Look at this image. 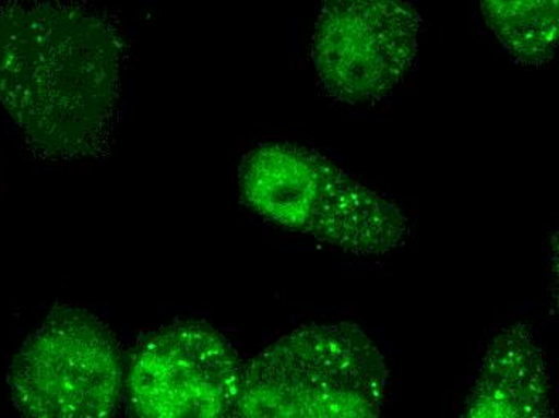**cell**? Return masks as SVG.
Instances as JSON below:
<instances>
[{
	"label": "cell",
	"instance_id": "5",
	"mask_svg": "<svg viewBox=\"0 0 559 418\" xmlns=\"http://www.w3.org/2000/svg\"><path fill=\"white\" fill-rule=\"evenodd\" d=\"M421 20L407 0H323L312 60L341 104H374L395 89L417 56Z\"/></svg>",
	"mask_w": 559,
	"mask_h": 418
},
{
	"label": "cell",
	"instance_id": "2",
	"mask_svg": "<svg viewBox=\"0 0 559 418\" xmlns=\"http://www.w3.org/2000/svg\"><path fill=\"white\" fill-rule=\"evenodd\" d=\"M240 189L259 216L353 256H384L411 230L395 203L299 145L255 148L241 165Z\"/></svg>",
	"mask_w": 559,
	"mask_h": 418
},
{
	"label": "cell",
	"instance_id": "6",
	"mask_svg": "<svg viewBox=\"0 0 559 418\" xmlns=\"http://www.w3.org/2000/svg\"><path fill=\"white\" fill-rule=\"evenodd\" d=\"M241 370L219 330L203 321L169 325L132 358L126 380L129 410L143 418L234 416Z\"/></svg>",
	"mask_w": 559,
	"mask_h": 418
},
{
	"label": "cell",
	"instance_id": "1",
	"mask_svg": "<svg viewBox=\"0 0 559 418\" xmlns=\"http://www.w3.org/2000/svg\"><path fill=\"white\" fill-rule=\"evenodd\" d=\"M122 40L70 0L0 5V104L31 152L70 162L107 145L121 98Z\"/></svg>",
	"mask_w": 559,
	"mask_h": 418
},
{
	"label": "cell",
	"instance_id": "7",
	"mask_svg": "<svg viewBox=\"0 0 559 418\" xmlns=\"http://www.w3.org/2000/svg\"><path fill=\"white\" fill-rule=\"evenodd\" d=\"M550 393L547 358L534 332L526 324L511 325L487 346L463 416L550 417Z\"/></svg>",
	"mask_w": 559,
	"mask_h": 418
},
{
	"label": "cell",
	"instance_id": "8",
	"mask_svg": "<svg viewBox=\"0 0 559 418\" xmlns=\"http://www.w3.org/2000/svg\"><path fill=\"white\" fill-rule=\"evenodd\" d=\"M487 25L524 67H544L558 43V0H480Z\"/></svg>",
	"mask_w": 559,
	"mask_h": 418
},
{
	"label": "cell",
	"instance_id": "4",
	"mask_svg": "<svg viewBox=\"0 0 559 418\" xmlns=\"http://www.w3.org/2000/svg\"><path fill=\"white\" fill-rule=\"evenodd\" d=\"M9 385L25 417H110L124 386L121 351L100 319L58 306L20 349Z\"/></svg>",
	"mask_w": 559,
	"mask_h": 418
},
{
	"label": "cell",
	"instance_id": "3",
	"mask_svg": "<svg viewBox=\"0 0 559 418\" xmlns=\"http://www.w3.org/2000/svg\"><path fill=\"white\" fill-rule=\"evenodd\" d=\"M388 391L386 360L359 325H309L243 366L234 417L373 418Z\"/></svg>",
	"mask_w": 559,
	"mask_h": 418
}]
</instances>
